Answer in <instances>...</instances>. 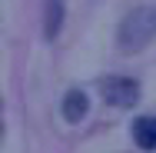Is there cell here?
<instances>
[{"mask_svg":"<svg viewBox=\"0 0 156 153\" xmlns=\"http://www.w3.org/2000/svg\"><path fill=\"white\" fill-rule=\"evenodd\" d=\"M103 97L113 107H133L140 100V83L129 77H106L103 80Z\"/></svg>","mask_w":156,"mask_h":153,"instance_id":"7a4b0ae2","label":"cell"},{"mask_svg":"<svg viewBox=\"0 0 156 153\" xmlns=\"http://www.w3.org/2000/svg\"><path fill=\"white\" fill-rule=\"evenodd\" d=\"M87 110H90V97L83 90H70L66 97H63V117L70 123H80L83 117H87Z\"/></svg>","mask_w":156,"mask_h":153,"instance_id":"3957f363","label":"cell"},{"mask_svg":"<svg viewBox=\"0 0 156 153\" xmlns=\"http://www.w3.org/2000/svg\"><path fill=\"white\" fill-rule=\"evenodd\" d=\"M156 37V7H136L129 10L120 24V50L136 53L143 47H150Z\"/></svg>","mask_w":156,"mask_h":153,"instance_id":"6da1fadb","label":"cell"},{"mask_svg":"<svg viewBox=\"0 0 156 153\" xmlns=\"http://www.w3.org/2000/svg\"><path fill=\"white\" fill-rule=\"evenodd\" d=\"M63 27V0H47V20H43V33L47 40H53Z\"/></svg>","mask_w":156,"mask_h":153,"instance_id":"5b68a950","label":"cell"},{"mask_svg":"<svg viewBox=\"0 0 156 153\" xmlns=\"http://www.w3.org/2000/svg\"><path fill=\"white\" fill-rule=\"evenodd\" d=\"M133 140L143 150H156V117H140L133 123Z\"/></svg>","mask_w":156,"mask_h":153,"instance_id":"277c9868","label":"cell"}]
</instances>
